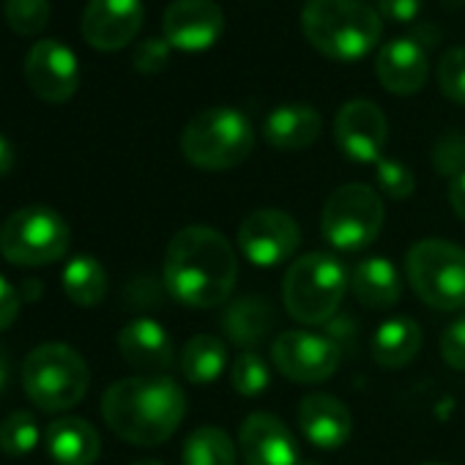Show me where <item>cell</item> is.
I'll return each mask as SVG.
<instances>
[{
  "label": "cell",
  "mask_w": 465,
  "mask_h": 465,
  "mask_svg": "<svg viewBox=\"0 0 465 465\" xmlns=\"http://www.w3.org/2000/svg\"><path fill=\"white\" fill-rule=\"evenodd\" d=\"M64 293L77 307H96L107 296V272L91 255H77L64 269Z\"/></svg>",
  "instance_id": "26"
},
{
  "label": "cell",
  "mask_w": 465,
  "mask_h": 465,
  "mask_svg": "<svg viewBox=\"0 0 465 465\" xmlns=\"http://www.w3.org/2000/svg\"><path fill=\"white\" fill-rule=\"evenodd\" d=\"M351 293L364 310H389L402 296L400 272L389 258H367L351 272Z\"/></svg>",
  "instance_id": "22"
},
{
  "label": "cell",
  "mask_w": 465,
  "mask_h": 465,
  "mask_svg": "<svg viewBox=\"0 0 465 465\" xmlns=\"http://www.w3.org/2000/svg\"><path fill=\"white\" fill-rule=\"evenodd\" d=\"M274 307L266 299L258 296H244L239 302H232L224 315H222V329L230 342H236L239 348L252 351L261 340L269 337L274 329Z\"/></svg>",
  "instance_id": "23"
},
{
  "label": "cell",
  "mask_w": 465,
  "mask_h": 465,
  "mask_svg": "<svg viewBox=\"0 0 465 465\" xmlns=\"http://www.w3.org/2000/svg\"><path fill=\"white\" fill-rule=\"evenodd\" d=\"M236 244L252 266L274 269L296 255L302 244V227L285 211L261 208L242 222L236 232Z\"/></svg>",
  "instance_id": "10"
},
{
  "label": "cell",
  "mask_w": 465,
  "mask_h": 465,
  "mask_svg": "<svg viewBox=\"0 0 465 465\" xmlns=\"http://www.w3.org/2000/svg\"><path fill=\"white\" fill-rule=\"evenodd\" d=\"M6 23L20 36H39L50 23V0H6Z\"/></svg>",
  "instance_id": "30"
},
{
  "label": "cell",
  "mask_w": 465,
  "mask_h": 465,
  "mask_svg": "<svg viewBox=\"0 0 465 465\" xmlns=\"http://www.w3.org/2000/svg\"><path fill=\"white\" fill-rule=\"evenodd\" d=\"M440 356L451 370L465 372V318L454 321L440 337Z\"/></svg>",
  "instance_id": "35"
},
{
  "label": "cell",
  "mask_w": 465,
  "mask_h": 465,
  "mask_svg": "<svg viewBox=\"0 0 465 465\" xmlns=\"http://www.w3.org/2000/svg\"><path fill=\"white\" fill-rule=\"evenodd\" d=\"M351 291V272L329 252H310L288 266L282 280V299L291 318L307 326L329 323L345 293Z\"/></svg>",
  "instance_id": "4"
},
{
  "label": "cell",
  "mask_w": 465,
  "mask_h": 465,
  "mask_svg": "<svg viewBox=\"0 0 465 465\" xmlns=\"http://www.w3.org/2000/svg\"><path fill=\"white\" fill-rule=\"evenodd\" d=\"M427 50L411 36L386 42L375 58V74L381 85L394 96H411L421 91L427 83Z\"/></svg>",
  "instance_id": "17"
},
{
  "label": "cell",
  "mask_w": 465,
  "mask_h": 465,
  "mask_svg": "<svg viewBox=\"0 0 465 465\" xmlns=\"http://www.w3.org/2000/svg\"><path fill=\"white\" fill-rule=\"evenodd\" d=\"M17 312H20V293L4 274H0V331L9 329L17 321Z\"/></svg>",
  "instance_id": "37"
},
{
  "label": "cell",
  "mask_w": 465,
  "mask_h": 465,
  "mask_svg": "<svg viewBox=\"0 0 465 465\" xmlns=\"http://www.w3.org/2000/svg\"><path fill=\"white\" fill-rule=\"evenodd\" d=\"M449 203H451L454 213L465 222V173L449 183Z\"/></svg>",
  "instance_id": "38"
},
{
  "label": "cell",
  "mask_w": 465,
  "mask_h": 465,
  "mask_svg": "<svg viewBox=\"0 0 465 465\" xmlns=\"http://www.w3.org/2000/svg\"><path fill=\"white\" fill-rule=\"evenodd\" d=\"M405 274L413 293L432 310L457 312L465 307V250L446 239H421L405 255Z\"/></svg>",
  "instance_id": "7"
},
{
  "label": "cell",
  "mask_w": 465,
  "mask_h": 465,
  "mask_svg": "<svg viewBox=\"0 0 465 465\" xmlns=\"http://www.w3.org/2000/svg\"><path fill=\"white\" fill-rule=\"evenodd\" d=\"M9 378H12V359H9V351L0 345V391L6 389Z\"/></svg>",
  "instance_id": "40"
},
{
  "label": "cell",
  "mask_w": 465,
  "mask_h": 465,
  "mask_svg": "<svg viewBox=\"0 0 465 465\" xmlns=\"http://www.w3.org/2000/svg\"><path fill=\"white\" fill-rule=\"evenodd\" d=\"M255 132L250 118L236 107H211L197 113L181 134V153L189 164L219 173L250 159Z\"/></svg>",
  "instance_id": "5"
},
{
  "label": "cell",
  "mask_w": 465,
  "mask_h": 465,
  "mask_svg": "<svg viewBox=\"0 0 465 465\" xmlns=\"http://www.w3.org/2000/svg\"><path fill=\"white\" fill-rule=\"evenodd\" d=\"M183 465H236L239 451L232 438L219 427H197L183 443Z\"/></svg>",
  "instance_id": "27"
},
{
  "label": "cell",
  "mask_w": 465,
  "mask_h": 465,
  "mask_svg": "<svg viewBox=\"0 0 465 465\" xmlns=\"http://www.w3.org/2000/svg\"><path fill=\"white\" fill-rule=\"evenodd\" d=\"M323 132V118L310 104H280L263 121V137L280 151L310 148Z\"/></svg>",
  "instance_id": "21"
},
{
  "label": "cell",
  "mask_w": 465,
  "mask_h": 465,
  "mask_svg": "<svg viewBox=\"0 0 465 465\" xmlns=\"http://www.w3.org/2000/svg\"><path fill=\"white\" fill-rule=\"evenodd\" d=\"M239 449L247 465H302L293 432L280 416L266 411L244 419L239 430Z\"/></svg>",
  "instance_id": "16"
},
{
  "label": "cell",
  "mask_w": 465,
  "mask_h": 465,
  "mask_svg": "<svg viewBox=\"0 0 465 465\" xmlns=\"http://www.w3.org/2000/svg\"><path fill=\"white\" fill-rule=\"evenodd\" d=\"M143 20V0H88L80 31L94 50L115 53L140 34Z\"/></svg>",
  "instance_id": "14"
},
{
  "label": "cell",
  "mask_w": 465,
  "mask_h": 465,
  "mask_svg": "<svg viewBox=\"0 0 465 465\" xmlns=\"http://www.w3.org/2000/svg\"><path fill=\"white\" fill-rule=\"evenodd\" d=\"M432 167L435 173L451 181L465 173V134L462 132H446L438 137L432 148Z\"/></svg>",
  "instance_id": "33"
},
{
  "label": "cell",
  "mask_w": 465,
  "mask_h": 465,
  "mask_svg": "<svg viewBox=\"0 0 465 465\" xmlns=\"http://www.w3.org/2000/svg\"><path fill=\"white\" fill-rule=\"evenodd\" d=\"M375 183L391 200H408L416 189V178L411 167L402 164L400 159H386V156L375 164Z\"/></svg>",
  "instance_id": "32"
},
{
  "label": "cell",
  "mask_w": 465,
  "mask_h": 465,
  "mask_svg": "<svg viewBox=\"0 0 465 465\" xmlns=\"http://www.w3.org/2000/svg\"><path fill=\"white\" fill-rule=\"evenodd\" d=\"M383 200L367 183H345L331 192L321 213L323 239L340 252L367 250L383 227Z\"/></svg>",
  "instance_id": "9"
},
{
  "label": "cell",
  "mask_w": 465,
  "mask_h": 465,
  "mask_svg": "<svg viewBox=\"0 0 465 465\" xmlns=\"http://www.w3.org/2000/svg\"><path fill=\"white\" fill-rule=\"evenodd\" d=\"M25 80L42 102L64 104L80 88V64L66 45L55 39H42L28 50Z\"/></svg>",
  "instance_id": "13"
},
{
  "label": "cell",
  "mask_w": 465,
  "mask_h": 465,
  "mask_svg": "<svg viewBox=\"0 0 465 465\" xmlns=\"http://www.w3.org/2000/svg\"><path fill=\"white\" fill-rule=\"evenodd\" d=\"M430 465H443V462H430Z\"/></svg>",
  "instance_id": "43"
},
{
  "label": "cell",
  "mask_w": 465,
  "mask_h": 465,
  "mask_svg": "<svg viewBox=\"0 0 465 465\" xmlns=\"http://www.w3.org/2000/svg\"><path fill=\"white\" fill-rule=\"evenodd\" d=\"M227 364V348L213 334L192 337L181 351V372L189 383H213Z\"/></svg>",
  "instance_id": "25"
},
{
  "label": "cell",
  "mask_w": 465,
  "mask_h": 465,
  "mask_svg": "<svg viewBox=\"0 0 465 465\" xmlns=\"http://www.w3.org/2000/svg\"><path fill=\"white\" fill-rule=\"evenodd\" d=\"M102 416L118 438L134 446H159L181 427L186 394L167 375L124 378L104 391Z\"/></svg>",
  "instance_id": "2"
},
{
  "label": "cell",
  "mask_w": 465,
  "mask_h": 465,
  "mask_svg": "<svg viewBox=\"0 0 465 465\" xmlns=\"http://www.w3.org/2000/svg\"><path fill=\"white\" fill-rule=\"evenodd\" d=\"M45 446L55 465H94L102 451L96 427L80 416L53 419L45 432Z\"/></svg>",
  "instance_id": "20"
},
{
  "label": "cell",
  "mask_w": 465,
  "mask_h": 465,
  "mask_svg": "<svg viewBox=\"0 0 465 465\" xmlns=\"http://www.w3.org/2000/svg\"><path fill=\"white\" fill-rule=\"evenodd\" d=\"M438 88L440 94L454 102L465 104V47H451L440 55L438 61Z\"/></svg>",
  "instance_id": "31"
},
{
  "label": "cell",
  "mask_w": 465,
  "mask_h": 465,
  "mask_svg": "<svg viewBox=\"0 0 465 465\" xmlns=\"http://www.w3.org/2000/svg\"><path fill=\"white\" fill-rule=\"evenodd\" d=\"M302 31L321 55L353 64L375 50L383 34V20L361 0H307Z\"/></svg>",
  "instance_id": "3"
},
{
  "label": "cell",
  "mask_w": 465,
  "mask_h": 465,
  "mask_svg": "<svg viewBox=\"0 0 465 465\" xmlns=\"http://www.w3.org/2000/svg\"><path fill=\"white\" fill-rule=\"evenodd\" d=\"M134 465H162V462H156V460H137Z\"/></svg>",
  "instance_id": "42"
},
{
  "label": "cell",
  "mask_w": 465,
  "mask_h": 465,
  "mask_svg": "<svg viewBox=\"0 0 465 465\" xmlns=\"http://www.w3.org/2000/svg\"><path fill=\"white\" fill-rule=\"evenodd\" d=\"M419 348H421V329L413 318L405 315L383 321L372 337V359L386 370L411 364Z\"/></svg>",
  "instance_id": "24"
},
{
  "label": "cell",
  "mask_w": 465,
  "mask_h": 465,
  "mask_svg": "<svg viewBox=\"0 0 465 465\" xmlns=\"http://www.w3.org/2000/svg\"><path fill=\"white\" fill-rule=\"evenodd\" d=\"M118 351L126 364H132L134 370H143L148 375L164 372L175 361L170 334L164 331L162 323H156L151 318H137V321L126 323L118 334Z\"/></svg>",
  "instance_id": "18"
},
{
  "label": "cell",
  "mask_w": 465,
  "mask_h": 465,
  "mask_svg": "<svg viewBox=\"0 0 465 465\" xmlns=\"http://www.w3.org/2000/svg\"><path fill=\"white\" fill-rule=\"evenodd\" d=\"M72 230L50 205H25L0 227V255L15 266H50L69 252Z\"/></svg>",
  "instance_id": "8"
},
{
  "label": "cell",
  "mask_w": 465,
  "mask_h": 465,
  "mask_svg": "<svg viewBox=\"0 0 465 465\" xmlns=\"http://www.w3.org/2000/svg\"><path fill=\"white\" fill-rule=\"evenodd\" d=\"M334 140L340 151L359 164H378L389 140L383 110L370 99H351L334 118Z\"/></svg>",
  "instance_id": "12"
},
{
  "label": "cell",
  "mask_w": 465,
  "mask_h": 465,
  "mask_svg": "<svg viewBox=\"0 0 465 465\" xmlns=\"http://www.w3.org/2000/svg\"><path fill=\"white\" fill-rule=\"evenodd\" d=\"M299 427L318 449H340L353 430L351 411L331 394L315 391L299 402Z\"/></svg>",
  "instance_id": "19"
},
{
  "label": "cell",
  "mask_w": 465,
  "mask_h": 465,
  "mask_svg": "<svg viewBox=\"0 0 465 465\" xmlns=\"http://www.w3.org/2000/svg\"><path fill=\"white\" fill-rule=\"evenodd\" d=\"M230 383L236 389L242 397L247 400H255L261 397L269 383H272V370L266 364V359L255 351H244L239 353V359L232 361V370H230Z\"/></svg>",
  "instance_id": "29"
},
{
  "label": "cell",
  "mask_w": 465,
  "mask_h": 465,
  "mask_svg": "<svg viewBox=\"0 0 465 465\" xmlns=\"http://www.w3.org/2000/svg\"><path fill=\"white\" fill-rule=\"evenodd\" d=\"M88 386V361L72 345L45 342L34 348L23 364V389L39 411H69L83 402Z\"/></svg>",
  "instance_id": "6"
},
{
  "label": "cell",
  "mask_w": 465,
  "mask_h": 465,
  "mask_svg": "<svg viewBox=\"0 0 465 465\" xmlns=\"http://www.w3.org/2000/svg\"><path fill=\"white\" fill-rule=\"evenodd\" d=\"M424 0H378V15L391 23H411L421 12Z\"/></svg>",
  "instance_id": "36"
},
{
  "label": "cell",
  "mask_w": 465,
  "mask_h": 465,
  "mask_svg": "<svg viewBox=\"0 0 465 465\" xmlns=\"http://www.w3.org/2000/svg\"><path fill=\"white\" fill-rule=\"evenodd\" d=\"M340 345L318 331L291 329L272 342V361L293 383H323L340 367Z\"/></svg>",
  "instance_id": "11"
},
{
  "label": "cell",
  "mask_w": 465,
  "mask_h": 465,
  "mask_svg": "<svg viewBox=\"0 0 465 465\" xmlns=\"http://www.w3.org/2000/svg\"><path fill=\"white\" fill-rule=\"evenodd\" d=\"M239 280V258L219 230L189 224L178 230L164 252L167 293L192 307L211 310L230 299Z\"/></svg>",
  "instance_id": "1"
},
{
  "label": "cell",
  "mask_w": 465,
  "mask_h": 465,
  "mask_svg": "<svg viewBox=\"0 0 465 465\" xmlns=\"http://www.w3.org/2000/svg\"><path fill=\"white\" fill-rule=\"evenodd\" d=\"M440 4H443V9H446V12H457V9H462V6H465V0H440Z\"/></svg>",
  "instance_id": "41"
},
{
  "label": "cell",
  "mask_w": 465,
  "mask_h": 465,
  "mask_svg": "<svg viewBox=\"0 0 465 465\" xmlns=\"http://www.w3.org/2000/svg\"><path fill=\"white\" fill-rule=\"evenodd\" d=\"M15 159H17V153H15V145L0 134V178H4L12 167H15Z\"/></svg>",
  "instance_id": "39"
},
{
  "label": "cell",
  "mask_w": 465,
  "mask_h": 465,
  "mask_svg": "<svg viewBox=\"0 0 465 465\" xmlns=\"http://www.w3.org/2000/svg\"><path fill=\"white\" fill-rule=\"evenodd\" d=\"M42 440V430L28 411H15L0 421V449L12 457L31 454Z\"/></svg>",
  "instance_id": "28"
},
{
  "label": "cell",
  "mask_w": 465,
  "mask_h": 465,
  "mask_svg": "<svg viewBox=\"0 0 465 465\" xmlns=\"http://www.w3.org/2000/svg\"><path fill=\"white\" fill-rule=\"evenodd\" d=\"M170 47L183 53H200L219 42L224 31V15L216 0H173L162 20Z\"/></svg>",
  "instance_id": "15"
},
{
  "label": "cell",
  "mask_w": 465,
  "mask_h": 465,
  "mask_svg": "<svg viewBox=\"0 0 465 465\" xmlns=\"http://www.w3.org/2000/svg\"><path fill=\"white\" fill-rule=\"evenodd\" d=\"M170 42L167 39H145L134 47L132 64L140 74H159L170 64Z\"/></svg>",
  "instance_id": "34"
}]
</instances>
